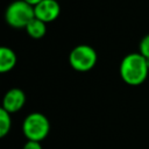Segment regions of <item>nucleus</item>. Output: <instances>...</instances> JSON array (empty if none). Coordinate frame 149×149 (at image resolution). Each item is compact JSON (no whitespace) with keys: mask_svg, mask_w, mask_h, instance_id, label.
I'll return each instance as SVG.
<instances>
[{"mask_svg":"<svg viewBox=\"0 0 149 149\" xmlns=\"http://www.w3.org/2000/svg\"><path fill=\"white\" fill-rule=\"evenodd\" d=\"M148 65L146 58L140 52L128 54L120 64V76L122 80L132 86L142 84L148 76Z\"/></svg>","mask_w":149,"mask_h":149,"instance_id":"nucleus-1","label":"nucleus"},{"mask_svg":"<svg viewBox=\"0 0 149 149\" xmlns=\"http://www.w3.org/2000/svg\"><path fill=\"white\" fill-rule=\"evenodd\" d=\"M50 132V122L48 118L38 112L28 114L22 122V133L27 141L41 142Z\"/></svg>","mask_w":149,"mask_h":149,"instance_id":"nucleus-2","label":"nucleus"},{"mask_svg":"<svg viewBox=\"0 0 149 149\" xmlns=\"http://www.w3.org/2000/svg\"><path fill=\"white\" fill-rule=\"evenodd\" d=\"M6 21L14 28H26L35 19L34 7L23 0L13 1L6 9Z\"/></svg>","mask_w":149,"mask_h":149,"instance_id":"nucleus-3","label":"nucleus"},{"mask_svg":"<svg viewBox=\"0 0 149 149\" xmlns=\"http://www.w3.org/2000/svg\"><path fill=\"white\" fill-rule=\"evenodd\" d=\"M70 65L77 71H88L97 63V52L95 50L86 44H80L73 48L69 56Z\"/></svg>","mask_w":149,"mask_h":149,"instance_id":"nucleus-4","label":"nucleus"},{"mask_svg":"<svg viewBox=\"0 0 149 149\" xmlns=\"http://www.w3.org/2000/svg\"><path fill=\"white\" fill-rule=\"evenodd\" d=\"M34 12L36 19L48 23L58 17L61 7L56 0H42L34 7Z\"/></svg>","mask_w":149,"mask_h":149,"instance_id":"nucleus-5","label":"nucleus"},{"mask_svg":"<svg viewBox=\"0 0 149 149\" xmlns=\"http://www.w3.org/2000/svg\"><path fill=\"white\" fill-rule=\"evenodd\" d=\"M26 102L24 92L20 88H10L6 92L2 100V108L8 113H15L20 111Z\"/></svg>","mask_w":149,"mask_h":149,"instance_id":"nucleus-6","label":"nucleus"},{"mask_svg":"<svg viewBox=\"0 0 149 149\" xmlns=\"http://www.w3.org/2000/svg\"><path fill=\"white\" fill-rule=\"evenodd\" d=\"M16 64V55L15 52L7 48L2 47L0 49V72L10 71Z\"/></svg>","mask_w":149,"mask_h":149,"instance_id":"nucleus-7","label":"nucleus"},{"mask_svg":"<svg viewBox=\"0 0 149 149\" xmlns=\"http://www.w3.org/2000/svg\"><path fill=\"white\" fill-rule=\"evenodd\" d=\"M26 30H27V33H28V35L30 37H33V38H41L47 33V26H45V22H43V21H41V20L35 17L26 27Z\"/></svg>","mask_w":149,"mask_h":149,"instance_id":"nucleus-8","label":"nucleus"},{"mask_svg":"<svg viewBox=\"0 0 149 149\" xmlns=\"http://www.w3.org/2000/svg\"><path fill=\"white\" fill-rule=\"evenodd\" d=\"M12 127V119H10V113H8L6 109L1 107L0 109V136L5 137Z\"/></svg>","mask_w":149,"mask_h":149,"instance_id":"nucleus-9","label":"nucleus"},{"mask_svg":"<svg viewBox=\"0 0 149 149\" xmlns=\"http://www.w3.org/2000/svg\"><path fill=\"white\" fill-rule=\"evenodd\" d=\"M139 49H140V54L144 58H149V34L141 40L139 44Z\"/></svg>","mask_w":149,"mask_h":149,"instance_id":"nucleus-10","label":"nucleus"},{"mask_svg":"<svg viewBox=\"0 0 149 149\" xmlns=\"http://www.w3.org/2000/svg\"><path fill=\"white\" fill-rule=\"evenodd\" d=\"M22 149H43L41 146V142H36V141H27Z\"/></svg>","mask_w":149,"mask_h":149,"instance_id":"nucleus-11","label":"nucleus"},{"mask_svg":"<svg viewBox=\"0 0 149 149\" xmlns=\"http://www.w3.org/2000/svg\"><path fill=\"white\" fill-rule=\"evenodd\" d=\"M23 1H26L27 3H29V5H31V6H34V7H35V6H36V5H38L42 0H23Z\"/></svg>","mask_w":149,"mask_h":149,"instance_id":"nucleus-12","label":"nucleus"},{"mask_svg":"<svg viewBox=\"0 0 149 149\" xmlns=\"http://www.w3.org/2000/svg\"><path fill=\"white\" fill-rule=\"evenodd\" d=\"M146 62H147V65H148V69H149V58H146Z\"/></svg>","mask_w":149,"mask_h":149,"instance_id":"nucleus-13","label":"nucleus"}]
</instances>
